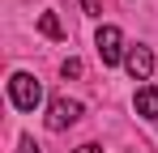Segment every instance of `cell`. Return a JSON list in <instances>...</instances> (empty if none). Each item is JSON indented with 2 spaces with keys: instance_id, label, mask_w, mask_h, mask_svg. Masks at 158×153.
Instances as JSON below:
<instances>
[{
  "instance_id": "obj_1",
  "label": "cell",
  "mask_w": 158,
  "mask_h": 153,
  "mask_svg": "<svg viewBox=\"0 0 158 153\" xmlns=\"http://www.w3.org/2000/svg\"><path fill=\"white\" fill-rule=\"evenodd\" d=\"M9 98H13L17 111H34V106L43 102V85H39L30 73H13L9 76Z\"/></svg>"
},
{
  "instance_id": "obj_2",
  "label": "cell",
  "mask_w": 158,
  "mask_h": 153,
  "mask_svg": "<svg viewBox=\"0 0 158 153\" xmlns=\"http://www.w3.org/2000/svg\"><path fill=\"white\" fill-rule=\"evenodd\" d=\"M94 47H98V60L111 68V64H120V60H124V34H120L115 26H103V30L94 34Z\"/></svg>"
},
{
  "instance_id": "obj_3",
  "label": "cell",
  "mask_w": 158,
  "mask_h": 153,
  "mask_svg": "<svg viewBox=\"0 0 158 153\" xmlns=\"http://www.w3.org/2000/svg\"><path fill=\"white\" fill-rule=\"evenodd\" d=\"M81 119V102L73 98H52V106H47V128L52 132H64L69 124H77Z\"/></svg>"
},
{
  "instance_id": "obj_4",
  "label": "cell",
  "mask_w": 158,
  "mask_h": 153,
  "mask_svg": "<svg viewBox=\"0 0 158 153\" xmlns=\"http://www.w3.org/2000/svg\"><path fill=\"white\" fill-rule=\"evenodd\" d=\"M124 68H128L132 81H150V76H154V51H150V47H128Z\"/></svg>"
},
{
  "instance_id": "obj_5",
  "label": "cell",
  "mask_w": 158,
  "mask_h": 153,
  "mask_svg": "<svg viewBox=\"0 0 158 153\" xmlns=\"http://www.w3.org/2000/svg\"><path fill=\"white\" fill-rule=\"evenodd\" d=\"M132 106H137V115H141V119H158V85H145V89H137Z\"/></svg>"
},
{
  "instance_id": "obj_6",
  "label": "cell",
  "mask_w": 158,
  "mask_h": 153,
  "mask_svg": "<svg viewBox=\"0 0 158 153\" xmlns=\"http://www.w3.org/2000/svg\"><path fill=\"white\" fill-rule=\"evenodd\" d=\"M39 30H43L47 38H64V26L56 22V13H43V17H39Z\"/></svg>"
},
{
  "instance_id": "obj_7",
  "label": "cell",
  "mask_w": 158,
  "mask_h": 153,
  "mask_svg": "<svg viewBox=\"0 0 158 153\" xmlns=\"http://www.w3.org/2000/svg\"><path fill=\"white\" fill-rule=\"evenodd\" d=\"M64 76H81V60H64Z\"/></svg>"
},
{
  "instance_id": "obj_8",
  "label": "cell",
  "mask_w": 158,
  "mask_h": 153,
  "mask_svg": "<svg viewBox=\"0 0 158 153\" xmlns=\"http://www.w3.org/2000/svg\"><path fill=\"white\" fill-rule=\"evenodd\" d=\"M81 9H85L90 17H98V13H103V4H98V0H81Z\"/></svg>"
},
{
  "instance_id": "obj_9",
  "label": "cell",
  "mask_w": 158,
  "mask_h": 153,
  "mask_svg": "<svg viewBox=\"0 0 158 153\" xmlns=\"http://www.w3.org/2000/svg\"><path fill=\"white\" fill-rule=\"evenodd\" d=\"M22 153H39V145H34L30 136H22Z\"/></svg>"
},
{
  "instance_id": "obj_10",
  "label": "cell",
  "mask_w": 158,
  "mask_h": 153,
  "mask_svg": "<svg viewBox=\"0 0 158 153\" xmlns=\"http://www.w3.org/2000/svg\"><path fill=\"white\" fill-rule=\"evenodd\" d=\"M73 153H103V145H81V149H73Z\"/></svg>"
}]
</instances>
